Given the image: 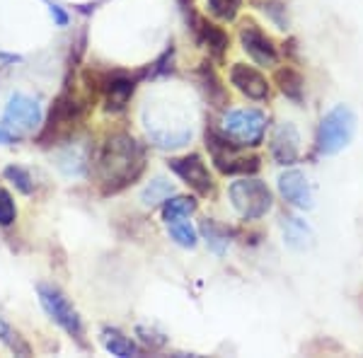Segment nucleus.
I'll return each mask as SVG.
<instances>
[{
	"label": "nucleus",
	"mask_w": 363,
	"mask_h": 358,
	"mask_svg": "<svg viewBox=\"0 0 363 358\" xmlns=\"http://www.w3.org/2000/svg\"><path fill=\"white\" fill-rule=\"evenodd\" d=\"M37 293H39V303H42L44 313L73 339H83V332H85L83 320H80L78 310L73 308V303L66 298V293L61 289H56L54 284H39Z\"/></svg>",
	"instance_id": "5"
},
{
	"label": "nucleus",
	"mask_w": 363,
	"mask_h": 358,
	"mask_svg": "<svg viewBox=\"0 0 363 358\" xmlns=\"http://www.w3.org/2000/svg\"><path fill=\"white\" fill-rule=\"evenodd\" d=\"M267 131V116L257 109H233L223 119V133L235 145H259Z\"/></svg>",
	"instance_id": "6"
},
{
	"label": "nucleus",
	"mask_w": 363,
	"mask_h": 358,
	"mask_svg": "<svg viewBox=\"0 0 363 358\" xmlns=\"http://www.w3.org/2000/svg\"><path fill=\"white\" fill-rule=\"evenodd\" d=\"M228 194H230L233 208L247 220L262 218V216H267L274 206V196H272V191H269V186L255 177H242V179L233 181Z\"/></svg>",
	"instance_id": "4"
},
{
	"label": "nucleus",
	"mask_w": 363,
	"mask_h": 358,
	"mask_svg": "<svg viewBox=\"0 0 363 358\" xmlns=\"http://www.w3.org/2000/svg\"><path fill=\"white\" fill-rule=\"evenodd\" d=\"M143 126L148 138L157 148H182L191 138V126L186 124V119L169 111V104H165V107H157V104L150 102L145 104Z\"/></svg>",
	"instance_id": "2"
},
{
	"label": "nucleus",
	"mask_w": 363,
	"mask_h": 358,
	"mask_svg": "<svg viewBox=\"0 0 363 358\" xmlns=\"http://www.w3.org/2000/svg\"><path fill=\"white\" fill-rule=\"evenodd\" d=\"M172 194H174V186L169 184L167 179L155 177L143 189V194H140V201H143V206H157V203H165Z\"/></svg>",
	"instance_id": "18"
},
{
	"label": "nucleus",
	"mask_w": 363,
	"mask_h": 358,
	"mask_svg": "<svg viewBox=\"0 0 363 358\" xmlns=\"http://www.w3.org/2000/svg\"><path fill=\"white\" fill-rule=\"evenodd\" d=\"M15 133L13 131H10V128L8 126H5V124H0V145H13L15 143Z\"/></svg>",
	"instance_id": "29"
},
{
	"label": "nucleus",
	"mask_w": 363,
	"mask_h": 358,
	"mask_svg": "<svg viewBox=\"0 0 363 358\" xmlns=\"http://www.w3.org/2000/svg\"><path fill=\"white\" fill-rule=\"evenodd\" d=\"M277 83L281 85V92L286 97H291L294 102H301L303 99V90H306V80L303 75L294 68H281L277 73Z\"/></svg>",
	"instance_id": "16"
},
{
	"label": "nucleus",
	"mask_w": 363,
	"mask_h": 358,
	"mask_svg": "<svg viewBox=\"0 0 363 358\" xmlns=\"http://www.w3.org/2000/svg\"><path fill=\"white\" fill-rule=\"evenodd\" d=\"M206 5H208V13L213 17H218L223 22H233L240 13L242 0H206Z\"/></svg>",
	"instance_id": "24"
},
{
	"label": "nucleus",
	"mask_w": 363,
	"mask_h": 358,
	"mask_svg": "<svg viewBox=\"0 0 363 358\" xmlns=\"http://www.w3.org/2000/svg\"><path fill=\"white\" fill-rule=\"evenodd\" d=\"M145 167V155L143 148L136 138H131L128 133H114L107 138L102 152H99V181H102L104 194H116L131 181L140 177Z\"/></svg>",
	"instance_id": "1"
},
{
	"label": "nucleus",
	"mask_w": 363,
	"mask_h": 358,
	"mask_svg": "<svg viewBox=\"0 0 363 358\" xmlns=\"http://www.w3.org/2000/svg\"><path fill=\"white\" fill-rule=\"evenodd\" d=\"M133 90H136V83L131 78H124V75H116L107 83V92H104V102H107V111H121L131 99Z\"/></svg>",
	"instance_id": "14"
},
{
	"label": "nucleus",
	"mask_w": 363,
	"mask_h": 358,
	"mask_svg": "<svg viewBox=\"0 0 363 358\" xmlns=\"http://www.w3.org/2000/svg\"><path fill=\"white\" fill-rule=\"evenodd\" d=\"M272 155L279 165H294L301 155V136L291 121H284L274 128L272 136Z\"/></svg>",
	"instance_id": "10"
},
{
	"label": "nucleus",
	"mask_w": 363,
	"mask_h": 358,
	"mask_svg": "<svg viewBox=\"0 0 363 358\" xmlns=\"http://www.w3.org/2000/svg\"><path fill=\"white\" fill-rule=\"evenodd\" d=\"M281 230H284V240L291 250L303 252V250L313 247L315 235L306 220L296 218V216H284V218H281Z\"/></svg>",
	"instance_id": "13"
},
{
	"label": "nucleus",
	"mask_w": 363,
	"mask_h": 358,
	"mask_svg": "<svg viewBox=\"0 0 363 358\" xmlns=\"http://www.w3.org/2000/svg\"><path fill=\"white\" fill-rule=\"evenodd\" d=\"M230 83L250 99H267L269 97V83L267 78L257 68L245 66V63H235L230 70Z\"/></svg>",
	"instance_id": "12"
},
{
	"label": "nucleus",
	"mask_w": 363,
	"mask_h": 358,
	"mask_svg": "<svg viewBox=\"0 0 363 358\" xmlns=\"http://www.w3.org/2000/svg\"><path fill=\"white\" fill-rule=\"evenodd\" d=\"M179 3H182V5H186V3H189V0H179Z\"/></svg>",
	"instance_id": "30"
},
{
	"label": "nucleus",
	"mask_w": 363,
	"mask_h": 358,
	"mask_svg": "<svg viewBox=\"0 0 363 358\" xmlns=\"http://www.w3.org/2000/svg\"><path fill=\"white\" fill-rule=\"evenodd\" d=\"M0 342L8 346V351H13L15 356H22V358L32 356V346H29L25 342V337H22L15 327H10L3 317H0Z\"/></svg>",
	"instance_id": "17"
},
{
	"label": "nucleus",
	"mask_w": 363,
	"mask_h": 358,
	"mask_svg": "<svg viewBox=\"0 0 363 358\" xmlns=\"http://www.w3.org/2000/svg\"><path fill=\"white\" fill-rule=\"evenodd\" d=\"M3 121L15 136H29L42 126V107L34 97L17 92V95L10 97L8 107H5Z\"/></svg>",
	"instance_id": "7"
},
{
	"label": "nucleus",
	"mask_w": 363,
	"mask_h": 358,
	"mask_svg": "<svg viewBox=\"0 0 363 358\" xmlns=\"http://www.w3.org/2000/svg\"><path fill=\"white\" fill-rule=\"evenodd\" d=\"M49 13H51V17H54V22H56L58 27H66V25H68V15L63 13V8H61V5L49 3Z\"/></svg>",
	"instance_id": "28"
},
{
	"label": "nucleus",
	"mask_w": 363,
	"mask_h": 358,
	"mask_svg": "<svg viewBox=\"0 0 363 358\" xmlns=\"http://www.w3.org/2000/svg\"><path fill=\"white\" fill-rule=\"evenodd\" d=\"M240 42H242V49L247 51V56L257 66H277L279 61L277 46H274L272 39L255 22H245L240 27Z\"/></svg>",
	"instance_id": "8"
},
{
	"label": "nucleus",
	"mask_w": 363,
	"mask_h": 358,
	"mask_svg": "<svg viewBox=\"0 0 363 358\" xmlns=\"http://www.w3.org/2000/svg\"><path fill=\"white\" fill-rule=\"evenodd\" d=\"M356 136V114L347 104H339L320 121L318 150L322 155H337Z\"/></svg>",
	"instance_id": "3"
},
{
	"label": "nucleus",
	"mask_w": 363,
	"mask_h": 358,
	"mask_svg": "<svg viewBox=\"0 0 363 358\" xmlns=\"http://www.w3.org/2000/svg\"><path fill=\"white\" fill-rule=\"evenodd\" d=\"M201 235L206 237L208 247L216 252V254H225L228 250V233L220 225H216L213 220H203L201 223Z\"/></svg>",
	"instance_id": "23"
},
{
	"label": "nucleus",
	"mask_w": 363,
	"mask_h": 358,
	"mask_svg": "<svg viewBox=\"0 0 363 358\" xmlns=\"http://www.w3.org/2000/svg\"><path fill=\"white\" fill-rule=\"evenodd\" d=\"M61 169L66 174H83L85 167H87V155L83 148H78V145H73V148H66L61 152Z\"/></svg>",
	"instance_id": "21"
},
{
	"label": "nucleus",
	"mask_w": 363,
	"mask_h": 358,
	"mask_svg": "<svg viewBox=\"0 0 363 358\" xmlns=\"http://www.w3.org/2000/svg\"><path fill=\"white\" fill-rule=\"evenodd\" d=\"M199 39L201 44L208 49V54L216 58V61H223V56L228 54V46H230V39L220 27L211 25V22H199Z\"/></svg>",
	"instance_id": "15"
},
{
	"label": "nucleus",
	"mask_w": 363,
	"mask_h": 358,
	"mask_svg": "<svg viewBox=\"0 0 363 358\" xmlns=\"http://www.w3.org/2000/svg\"><path fill=\"white\" fill-rule=\"evenodd\" d=\"M264 13L272 15V20L277 22L279 29H289V17H286V8L279 3H267L264 5Z\"/></svg>",
	"instance_id": "27"
},
{
	"label": "nucleus",
	"mask_w": 363,
	"mask_h": 358,
	"mask_svg": "<svg viewBox=\"0 0 363 358\" xmlns=\"http://www.w3.org/2000/svg\"><path fill=\"white\" fill-rule=\"evenodd\" d=\"M3 174H5V179L13 181L17 191H22V194H32L34 191V179H32V174H29L25 167L10 165V167H5Z\"/></svg>",
	"instance_id": "25"
},
{
	"label": "nucleus",
	"mask_w": 363,
	"mask_h": 358,
	"mask_svg": "<svg viewBox=\"0 0 363 358\" xmlns=\"http://www.w3.org/2000/svg\"><path fill=\"white\" fill-rule=\"evenodd\" d=\"M167 230H169V237L179 245V247H196V230L189 225V220L184 218H177V220H169L167 223Z\"/></svg>",
	"instance_id": "20"
},
{
	"label": "nucleus",
	"mask_w": 363,
	"mask_h": 358,
	"mask_svg": "<svg viewBox=\"0 0 363 358\" xmlns=\"http://www.w3.org/2000/svg\"><path fill=\"white\" fill-rule=\"evenodd\" d=\"M104 346H107L109 354L121 356V358H126V356H136V354H138L136 344L128 342V339L124 337V334L112 332V330H104Z\"/></svg>",
	"instance_id": "22"
},
{
	"label": "nucleus",
	"mask_w": 363,
	"mask_h": 358,
	"mask_svg": "<svg viewBox=\"0 0 363 358\" xmlns=\"http://www.w3.org/2000/svg\"><path fill=\"white\" fill-rule=\"evenodd\" d=\"M167 165L182 181H184V184H189L196 194L213 191V179H211V174H208L206 162H203L199 155L174 157V160H169Z\"/></svg>",
	"instance_id": "9"
},
{
	"label": "nucleus",
	"mask_w": 363,
	"mask_h": 358,
	"mask_svg": "<svg viewBox=\"0 0 363 358\" xmlns=\"http://www.w3.org/2000/svg\"><path fill=\"white\" fill-rule=\"evenodd\" d=\"M194 211H196V198L174 196V198H167L165 206H162V218H165V223L177 220V218H189Z\"/></svg>",
	"instance_id": "19"
},
{
	"label": "nucleus",
	"mask_w": 363,
	"mask_h": 358,
	"mask_svg": "<svg viewBox=\"0 0 363 358\" xmlns=\"http://www.w3.org/2000/svg\"><path fill=\"white\" fill-rule=\"evenodd\" d=\"M15 218H17V206L13 196H10L8 189H0V225L3 228L13 225Z\"/></svg>",
	"instance_id": "26"
},
{
	"label": "nucleus",
	"mask_w": 363,
	"mask_h": 358,
	"mask_svg": "<svg viewBox=\"0 0 363 358\" xmlns=\"http://www.w3.org/2000/svg\"><path fill=\"white\" fill-rule=\"evenodd\" d=\"M279 191L291 206L296 208H313V191H310V184L306 179V174L298 172V169H289L279 177Z\"/></svg>",
	"instance_id": "11"
}]
</instances>
